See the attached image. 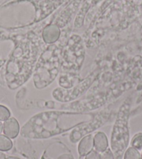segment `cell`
I'll return each mask as SVG.
<instances>
[{"mask_svg": "<svg viewBox=\"0 0 142 159\" xmlns=\"http://www.w3.org/2000/svg\"><path fill=\"white\" fill-rule=\"evenodd\" d=\"M130 104L126 101L119 109L111 135L110 146L115 159H122L128 147L130 132L128 121Z\"/></svg>", "mask_w": 142, "mask_h": 159, "instance_id": "3957f363", "label": "cell"}, {"mask_svg": "<svg viewBox=\"0 0 142 159\" xmlns=\"http://www.w3.org/2000/svg\"><path fill=\"white\" fill-rule=\"evenodd\" d=\"M140 152H141V154H142V149L141 150V151H140Z\"/></svg>", "mask_w": 142, "mask_h": 159, "instance_id": "44dd1931", "label": "cell"}, {"mask_svg": "<svg viewBox=\"0 0 142 159\" xmlns=\"http://www.w3.org/2000/svg\"><path fill=\"white\" fill-rule=\"evenodd\" d=\"M84 157V159H100V154L93 149Z\"/></svg>", "mask_w": 142, "mask_h": 159, "instance_id": "9a60e30c", "label": "cell"}, {"mask_svg": "<svg viewBox=\"0 0 142 159\" xmlns=\"http://www.w3.org/2000/svg\"><path fill=\"white\" fill-rule=\"evenodd\" d=\"M6 159H20L18 157H8Z\"/></svg>", "mask_w": 142, "mask_h": 159, "instance_id": "d6986e66", "label": "cell"}, {"mask_svg": "<svg viewBox=\"0 0 142 159\" xmlns=\"http://www.w3.org/2000/svg\"><path fill=\"white\" fill-rule=\"evenodd\" d=\"M140 159H142V154H141V157H140Z\"/></svg>", "mask_w": 142, "mask_h": 159, "instance_id": "ffe728a7", "label": "cell"}, {"mask_svg": "<svg viewBox=\"0 0 142 159\" xmlns=\"http://www.w3.org/2000/svg\"><path fill=\"white\" fill-rule=\"evenodd\" d=\"M93 143H94V150L100 154L105 151L109 147V142L106 134L101 131L95 133L93 136Z\"/></svg>", "mask_w": 142, "mask_h": 159, "instance_id": "9c48e42d", "label": "cell"}, {"mask_svg": "<svg viewBox=\"0 0 142 159\" xmlns=\"http://www.w3.org/2000/svg\"><path fill=\"white\" fill-rule=\"evenodd\" d=\"M20 129L18 120L14 117H10L3 124V133L10 139L16 138L19 135Z\"/></svg>", "mask_w": 142, "mask_h": 159, "instance_id": "52a82bcc", "label": "cell"}, {"mask_svg": "<svg viewBox=\"0 0 142 159\" xmlns=\"http://www.w3.org/2000/svg\"><path fill=\"white\" fill-rule=\"evenodd\" d=\"M61 67L60 51L55 45L45 50L37 61L33 80L37 89H43L55 80Z\"/></svg>", "mask_w": 142, "mask_h": 159, "instance_id": "7a4b0ae2", "label": "cell"}, {"mask_svg": "<svg viewBox=\"0 0 142 159\" xmlns=\"http://www.w3.org/2000/svg\"><path fill=\"white\" fill-rule=\"evenodd\" d=\"M13 142L4 134H0V151L8 152L12 149Z\"/></svg>", "mask_w": 142, "mask_h": 159, "instance_id": "30bf717a", "label": "cell"}, {"mask_svg": "<svg viewBox=\"0 0 142 159\" xmlns=\"http://www.w3.org/2000/svg\"><path fill=\"white\" fill-rule=\"evenodd\" d=\"M84 59V48L82 39L74 35L70 38L61 60V66L64 70L77 72L80 69Z\"/></svg>", "mask_w": 142, "mask_h": 159, "instance_id": "277c9868", "label": "cell"}, {"mask_svg": "<svg viewBox=\"0 0 142 159\" xmlns=\"http://www.w3.org/2000/svg\"><path fill=\"white\" fill-rule=\"evenodd\" d=\"M3 132V124L2 122L0 121V134Z\"/></svg>", "mask_w": 142, "mask_h": 159, "instance_id": "ac0fdd59", "label": "cell"}, {"mask_svg": "<svg viewBox=\"0 0 142 159\" xmlns=\"http://www.w3.org/2000/svg\"><path fill=\"white\" fill-rule=\"evenodd\" d=\"M100 159H115V157L111 149L108 148L104 152L100 153Z\"/></svg>", "mask_w": 142, "mask_h": 159, "instance_id": "5bb4252c", "label": "cell"}, {"mask_svg": "<svg viewBox=\"0 0 142 159\" xmlns=\"http://www.w3.org/2000/svg\"><path fill=\"white\" fill-rule=\"evenodd\" d=\"M111 112L108 110H103L95 114V117L90 121L79 125L78 126L72 129L69 140L72 143H76L88 134L92 133L99 128H100L109 120Z\"/></svg>", "mask_w": 142, "mask_h": 159, "instance_id": "5b68a950", "label": "cell"}, {"mask_svg": "<svg viewBox=\"0 0 142 159\" xmlns=\"http://www.w3.org/2000/svg\"><path fill=\"white\" fill-rule=\"evenodd\" d=\"M11 117V112L7 107L0 105V121H4Z\"/></svg>", "mask_w": 142, "mask_h": 159, "instance_id": "4fadbf2b", "label": "cell"}, {"mask_svg": "<svg viewBox=\"0 0 142 159\" xmlns=\"http://www.w3.org/2000/svg\"><path fill=\"white\" fill-rule=\"evenodd\" d=\"M56 159H74V158L70 153H64L59 155Z\"/></svg>", "mask_w": 142, "mask_h": 159, "instance_id": "2e32d148", "label": "cell"}, {"mask_svg": "<svg viewBox=\"0 0 142 159\" xmlns=\"http://www.w3.org/2000/svg\"><path fill=\"white\" fill-rule=\"evenodd\" d=\"M95 115L91 112L58 110L42 112L31 117L21 128L20 133L22 137L27 139L50 138L90 121Z\"/></svg>", "mask_w": 142, "mask_h": 159, "instance_id": "6da1fadb", "label": "cell"}, {"mask_svg": "<svg viewBox=\"0 0 142 159\" xmlns=\"http://www.w3.org/2000/svg\"><path fill=\"white\" fill-rule=\"evenodd\" d=\"M95 78V74L93 73L70 89L56 88L52 92L53 97L60 102H69L75 100L89 89Z\"/></svg>", "mask_w": 142, "mask_h": 159, "instance_id": "8992f818", "label": "cell"}, {"mask_svg": "<svg viewBox=\"0 0 142 159\" xmlns=\"http://www.w3.org/2000/svg\"><path fill=\"white\" fill-rule=\"evenodd\" d=\"M130 147H132L136 149L141 151L142 149V133L140 132L136 133L133 136L131 141H130Z\"/></svg>", "mask_w": 142, "mask_h": 159, "instance_id": "7c38bea8", "label": "cell"}, {"mask_svg": "<svg viewBox=\"0 0 142 159\" xmlns=\"http://www.w3.org/2000/svg\"><path fill=\"white\" fill-rule=\"evenodd\" d=\"M7 157H6V155L4 153H3V152L0 151V159H6Z\"/></svg>", "mask_w": 142, "mask_h": 159, "instance_id": "e0dca14e", "label": "cell"}, {"mask_svg": "<svg viewBox=\"0 0 142 159\" xmlns=\"http://www.w3.org/2000/svg\"><path fill=\"white\" fill-rule=\"evenodd\" d=\"M141 152L132 147H127L123 155V159H140Z\"/></svg>", "mask_w": 142, "mask_h": 159, "instance_id": "8fae6325", "label": "cell"}, {"mask_svg": "<svg viewBox=\"0 0 142 159\" xmlns=\"http://www.w3.org/2000/svg\"><path fill=\"white\" fill-rule=\"evenodd\" d=\"M93 133H90L82 138L78 144V153L80 157H85L92 150L94 149Z\"/></svg>", "mask_w": 142, "mask_h": 159, "instance_id": "ba28073f", "label": "cell"}]
</instances>
